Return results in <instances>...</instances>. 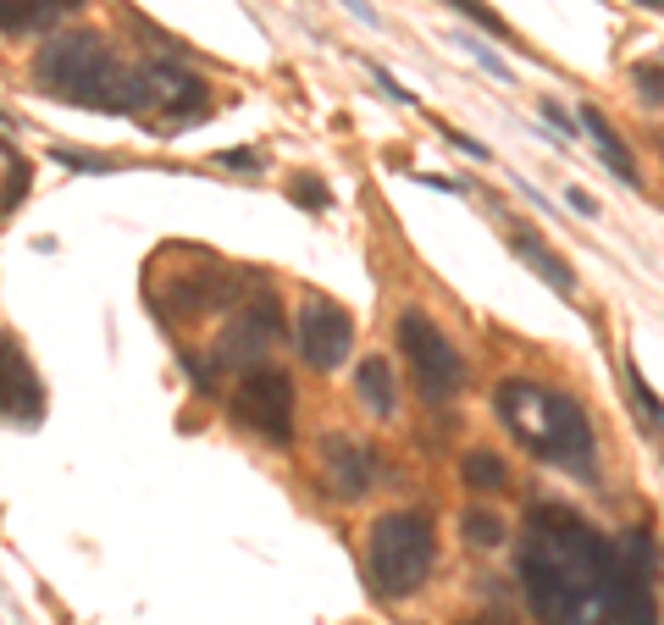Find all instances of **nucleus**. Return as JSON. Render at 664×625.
Masks as SVG:
<instances>
[{"instance_id":"f257e3e1","label":"nucleus","mask_w":664,"mask_h":625,"mask_svg":"<svg viewBox=\"0 0 664 625\" xmlns=\"http://www.w3.org/2000/svg\"><path fill=\"white\" fill-rule=\"evenodd\" d=\"M515 581L537 625H659V549L648 526L609 538L576 504L537 498L521 520Z\"/></svg>"},{"instance_id":"f03ea898","label":"nucleus","mask_w":664,"mask_h":625,"mask_svg":"<svg viewBox=\"0 0 664 625\" xmlns=\"http://www.w3.org/2000/svg\"><path fill=\"white\" fill-rule=\"evenodd\" d=\"M28 78L39 95L61 101V106H83V111H111V117H155V72L150 61L133 67L117 56V45L106 34H50L34 61Z\"/></svg>"},{"instance_id":"7ed1b4c3","label":"nucleus","mask_w":664,"mask_h":625,"mask_svg":"<svg viewBox=\"0 0 664 625\" xmlns=\"http://www.w3.org/2000/svg\"><path fill=\"white\" fill-rule=\"evenodd\" d=\"M493 415L537 465H554L576 482H598V432L570 393L532 377L493 382Z\"/></svg>"},{"instance_id":"20e7f679","label":"nucleus","mask_w":664,"mask_h":625,"mask_svg":"<svg viewBox=\"0 0 664 625\" xmlns=\"http://www.w3.org/2000/svg\"><path fill=\"white\" fill-rule=\"evenodd\" d=\"M438 570V531L427 509H388L366 526V587L382 603L415 598Z\"/></svg>"},{"instance_id":"39448f33","label":"nucleus","mask_w":664,"mask_h":625,"mask_svg":"<svg viewBox=\"0 0 664 625\" xmlns=\"http://www.w3.org/2000/svg\"><path fill=\"white\" fill-rule=\"evenodd\" d=\"M399 354L410 361V377H415V388H422V399L432 404V410H443V404H454L460 393H465V354L454 349V338L422 310V305H410V310H399Z\"/></svg>"},{"instance_id":"423d86ee","label":"nucleus","mask_w":664,"mask_h":625,"mask_svg":"<svg viewBox=\"0 0 664 625\" xmlns=\"http://www.w3.org/2000/svg\"><path fill=\"white\" fill-rule=\"evenodd\" d=\"M227 415H233L238 432H256L272 449H288L294 443V377L277 372V366L244 372L233 399H227Z\"/></svg>"},{"instance_id":"0eeeda50","label":"nucleus","mask_w":664,"mask_h":625,"mask_svg":"<svg viewBox=\"0 0 664 625\" xmlns=\"http://www.w3.org/2000/svg\"><path fill=\"white\" fill-rule=\"evenodd\" d=\"M294 349H299V361L316 377L344 372L349 354H355V321H349V310L321 299V294H305L299 310H294Z\"/></svg>"},{"instance_id":"6e6552de","label":"nucleus","mask_w":664,"mask_h":625,"mask_svg":"<svg viewBox=\"0 0 664 625\" xmlns=\"http://www.w3.org/2000/svg\"><path fill=\"white\" fill-rule=\"evenodd\" d=\"M283 332H288V321H283V305L272 299V294H261L256 305H244L233 321H227V332L216 338V349H211V366H216V377L222 372H256V366H266V354L283 343Z\"/></svg>"},{"instance_id":"1a4fd4ad","label":"nucleus","mask_w":664,"mask_h":625,"mask_svg":"<svg viewBox=\"0 0 664 625\" xmlns=\"http://www.w3.org/2000/svg\"><path fill=\"white\" fill-rule=\"evenodd\" d=\"M321 487L339 498V504L366 498L377 487V455L366 449L360 437H344V432L321 437Z\"/></svg>"},{"instance_id":"9d476101","label":"nucleus","mask_w":664,"mask_h":625,"mask_svg":"<svg viewBox=\"0 0 664 625\" xmlns=\"http://www.w3.org/2000/svg\"><path fill=\"white\" fill-rule=\"evenodd\" d=\"M505 244H510V249H515V255L532 266V272H537V278H543V283H548L559 299H570V294H576V272H570V266H565V260H559L548 244H543V233H537L532 222L510 216V222H505Z\"/></svg>"},{"instance_id":"9b49d317","label":"nucleus","mask_w":664,"mask_h":625,"mask_svg":"<svg viewBox=\"0 0 664 625\" xmlns=\"http://www.w3.org/2000/svg\"><path fill=\"white\" fill-rule=\"evenodd\" d=\"M0 377H7V421H12V426H39V415H45V393H39V382H34V372H28V361H23V349H17V343H7Z\"/></svg>"},{"instance_id":"f8f14e48","label":"nucleus","mask_w":664,"mask_h":625,"mask_svg":"<svg viewBox=\"0 0 664 625\" xmlns=\"http://www.w3.org/2000/svg\"><path fill=\"white\" fill-rule=\"evenodd\" d=\"M355 399L377 421H388L399 410V382H393V361H388V354H366V361L355 366Z\"/></svg>"},{"instance_id":"ddd939ff","label":"nucleus","mask_w":664,"mask_h":625,"mask_svg":"<svg viewBox=\"0 0 664 625\" xmlns=\"http://www.w3.org/2000/svg\"><path fill=\"white\" fill-rule=\"evenodd\" d=\"M576 117H581V133H588V139H593V150H598V161H604V166H609V172L620 177V184H626V189H642V177H637V161H631V150H626V139H620V133H615V128H609V122H604V117H598L593 106H581Z\"/></svg>"},{"instance_id":"4468645a","label":"nucleus","mask_w":664,"mask_h":625,"mask_svg":"<svg viewBox=\"0 0 664 625\" xmlns=\"http://www.w3.org/2000/svg\"><path fill=\"white\" fill-rule=\"evenodd\" d=\"M460 487L465 493H482V498H498V493H510V460L487 449V443H476V449L460 455Z\"/></svg>"},{"instance_id":"2eb2a0df","label":"nucleus","mask_w":664,"mask_h":625,"mask_svg":"<svg viewBox=\"0 0 664 625\" xmlns=\"http://www.w3.org/2000/svg\"><path fill=\"white\" fill-rule=\"evenodd\" d=\"M90 0H7V39H23V34H45L56 28L61 17L83 12Z\"/></svg>"},{"instance_id":"dca6fc26","label":"nucleus","mask_w":664,"mask_h":625,"mask_svg":"<svg viewBox=\"0 0 664 625\" xmlns=\"http://www.w3.org/2000/svg\"><path fill=\"white\" fill-rule=\"evenodd\" d=\"M460 538H465L471 549H505V543H510V520L493 515V509L465 504V509H460Z\"/></svg>"},{"instance_id":"f3484780","label":"nucleus","mask_w":664,"mask_h":625,"mask_svg":"<svg viewBox=\"0 0 664 625\" xmlns=\"http://www.w3.org/2000/svg\"><path fill=\"white\" fill-rule=\"evenodd\" d=\"M454 45H460V50H465V56H471V61H476L482 72H493L498 83H510V89H515V72H510V61L498 56V50H493V45H487V39L476 34V28H460V34H454Z\"/></svg>"},{"instance_id":"a211bd4d","label":"nucleus","mask_w":664,"mask_h":625,"mask_svg":"<svg viewBox=\"0 0 664 625\" xmlns=\"http://www.w3.org/2000/svg\"><path fill=\"white\" fill-rule=\"evenodd\" d=\"M626 388H631V404H637L642 426H648L653 437H664V404L653 399V388H648V377H642L637 366H626Z\"/></svg>"},{"instance_id":"6ab92c4d","label":"nucleus","mask_w":664,"mask_h":625,"mask_svg":"<svg viewBox=\"0 0 664 625\" xmlns=\"http://www.w3.org/2000/svg\"><path fill=\"white\" fill-rule=\"evenodd\" d=\"M449 7H454L460 17H471V23H476L487 39H505V45H515V39H510V23L498 17V12L487 7V0H449Z\"/></svg>"},{"instance_id":"aec40b11","label":"nucleus","mask_w":664,"mask_h":625,"mask_svg":"<svg viewBox=\"0 0 664 625\" xmlns=\"http://www.w3.org/2000/svg\"><path fill=\"white\" fill-rule=\"evenodd\" d=\"M50 155H56V161H61L67 172H90V177H106V172L117 166L111 155H95V150H72V144H56Z\"/></svg>"},{"instance_id":"412c9836","label":"nucleus","mask_w":664,"mask_h":625,"mask_svg":"<svg viewBox=\"0 0 664 625\" xmlns=\"http://www.w3.org/2000/svg\"><path fill=\"white\" fill-rule=\"evenodd\" d=\"M631 83H637V101H642V106H664V61L631 67Z\"/></svg>"},{"instance_id":"4be33fe9","label":"nucleus","mask_w":664,"mask_h":625,"mask_svg":"<svg viewBox=\"0 0 664 625\" xmlns=\"http://www.w3.org/2000/svg\"><path fill=\"white\" fill-rule=\"evenodd\" d=\"M23 194H28V161H17V144L7 139V216H17Z\"/></svg>"},{"instance_id":"5701e85b","label":"nucleus","mask_w":664,"mask_h":625,"mask_svg":"<svg viewBox=\"0 0 664 625\" xmlns=\"http://www.w3.org/2000/svg\"><path fill=\"white\" fill-rule=\"evenodd\" d=\"M288 189H294V200H299L305 211H327V205H332V194L316 184V172H299V177H288Z\"/></svg>"},{"instance_id":"b1692460","label":"nucleus","mask_w":664,"mask_h":625,"mask_svg":"<svg viewBox=\"0 0 664 625\" xmlns=\"http://www.w3.org/2000/svg\"><path fill=\"white\" fill-rule=\"evenodd\" d=\"M543 122H548V133H559V139H576V133H581V117H570L554 95H543Z\"/></svg>"},{"instance_id":"393cba45","label":"nucleus","mask_w":664,"mask_h":625,"mask_svg":"<svg viewBox=\"0 0 664 625\" xmlns=\"http://www.w3.org/2000/svg\"><path fill=\"white\" fill-rule=\"evenodd\" d=\"M371 78H377V89H382L388 101H399V106H422V95H410V89H404L388 67H377V61H371Z\"/></svg>"},{"instance_id":"a878e982","label":"nucleus","mask_w":664,"mask_h":625,"mask_svg":"<svg viewBox=\"0 0 664 625\" xmlns=\"http://www.w3.org/2000/svg\"><path fill=\"white\" fill-rule=\"evenodd\" d=\"M216 161H222L227 172H266V155H261V150H222Z\"/></svg>"},{"instance_id":"bb28decb","label":"nucleus","mask_w":664,"mask_h":625,"mask_svg":"<svg viewBox=\"0 0 664 625\" xmlns=\"http://www.w3.org/2000/svg\"><path fill=\"white\" fill-rule=\"evenodd\" d=\"M449 144H454L460 155H471V161H493V150H487L482 139H471V133H460V128H449Z\"/></svg>"},{"instance_id":"cd10ccee","label":"nucleus","mask_w":664,"mask_h":625,"mask_svg":"<svg viewBox=\"0 0 664 625\" xmlns=\"http://www.w3.org/2000/svg\"><path fill=\"white\" fill-rule=\"evenodd\" d=\"M565 205H570V211H576V216H588V222H593V216H598V200H593V194H588V189H565Z\"/></svg>"},{"instance_id":"c85d7f7f","label":"nucleus","mask_w":664,"mask_h":625,"mask_svg":"<svg viewBox=\"0 0 664 625\" xmlns=\"http://www.w3.org/2000/svg\"><path fill=\"white\" fill-rule=\"evenodd\" d=\"M339 7L355 17V23H366V28H382V17H377V7H366V0H339Z\"/></svg>"},{"instance_id":"c756f323","label":"nucleus","mask_w":664,"mask_h":625,"mask_svg":"<svg viewBox=\"0 0 664 625\" xmlns=\"http://www.w3.org/2000/svg\"><path fill=\"white\" fill-rule=\"evenodd\" d=\"M515 189H521V194H526V200H532V205H537L543 216H554V222H559V211H554V200H548L543 189H532V184H526V177H515Z\"/></svg>"},{"instance_id":"7c9ffc66","label":"nucleus","mask_w":664,"mask_h":625,"mask_svg":"<svg viewBox=\"0 0 664 625\" xmlns=\"http://www.w3.org/2000/svg\"><path fill=\"white\" fill-rule=\"evenodd\" d=\"M460 625H510L505 614H471V620H460Z\"/></svg>"},{"instance_id":"2f4dec72","label":"nucleus","mask_w":664,"mask_h":625,"mask_svg":"<svg viewBox=\"0 0 664 625\" xmlns=\"http://www.w3.org/2000/svg\"><path fill=\"white\" fill-rule=\"evenodd\" d=\"M637 7H648V12H659V17H664V0H637Z\"/></svg>"}]
</instances>
